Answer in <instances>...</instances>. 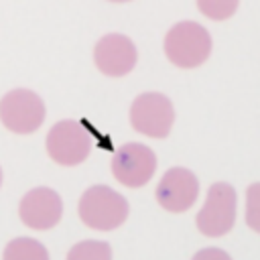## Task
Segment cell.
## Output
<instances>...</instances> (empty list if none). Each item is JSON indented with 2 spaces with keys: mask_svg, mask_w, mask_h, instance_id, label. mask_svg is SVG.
Here are the masks:
<instances>
[{
  "mask_svg": "<svg viewBox=\"0 0 260 260\" xmlns=\"http://www.w3.org/2000/svg\"><path fill=\"white\" fill-rule=\"evenodd\" d=\"M91 134L77 120H59L45 138L47 154L61 167H77L91 152Z\"/></svg>",
  "mask_w": 260,
  "mask_h": 260,
  "instance_id": "obj_4",
  "label": "cell"
},
{
  "mask_svg": "<svg viewBox=\"0 0 260 260\" xmlns=\"http://www.w3.org/2000/svg\"><path fill=\"white\" fill-rule=\"evenodd\" d=\"M47 108L43 98L26 87H16L0 98V122L14 134H32L45 122Z\"/></svg>",
  "mask_w": 260,
  "mask_h": 260,
  "instance_id": "obj_3",
  "label": "cell"
},
{
  "mask_svg": "<svg viewBox=\"0 0 260 260\" xmlns=\"http://www.w3.org/2000/svg\"><path fill=\"white\" fill-rule=\"evenodd\" d=\"M130 126L148 138H167L175 124L173 102L160 91H144L130 106Z\"/></svg>",
  "mask_w": 260,
  "mask_h": 260,
  "instance_id": "obj_6",
  "label": "cell"
},
{
  "mask_svg": "<svg viewBox=\"0 0 260 260\" xmlns=\"http://www.w3.org/2000/svg\"><path fill=\"white\" fill-rule=\"evenodd\" d=\"M154 197L165 211L183 213L191 209L199 197V179L185 167H171L160 177Z\"/></svg>",
  "mask_w": 260,
  "mask_h": 260,
  "instance_id": "obj_9",
  "label": "cell"
},
{
  "mask_svg": "<svg viewBox=\"0 0 260 260\" xmlns=\"http://www.w3.org/2000/svg\"><path fill=\"white\" fill-rule=\"evenodd\" d=\"M213 49L209 30L197 20L175 22L162 41V51L167 59L179 69H195L203 65Z\"/></svg>",
  "mask_w": 260,
  "mask_h": 260,
  "instance_id": "obj_1",
  "label": "cell"
},
{
  "mask_svg": "<svg viewBox=\"0 0 260 260\" xmlns=\"http://www.w3.org/2000/svg\"><path fill=\"white\" fill-rule=\"evenodd\" d=\"M191 260H232V256L221 248H203Z\"/></svg>",
  "mask_w": 260,
  "mask_h": 260,
  "instance_id": "obj_15",
  "label": "cell"
},
{
  "mask_svg": "<svg viewBox=\"0 0 260 260\" xmlns=\"http://www.w3.org/2000/svg\"><path fill=\"white\" fill-rule=\"evenodd\" d=\"M110 169L120 185L138 189L152 179L156 171V154L142 142H126L114 152Z\"/></svg>",
  "mask_w": 260,
  "mask_h": 260,
  "instance_id": "obj_7",
  "label": "cell"
},
{
  "mask_svg": "<svg viewBox=\"0 0 260 260\" xmlns=\"http://www.w3.org/2000/svg\"><path fill=\"white\" fill-rule=\"evenodd\" d=\"M236 213H238L236 189L225 181H217L207 189L205 203L199 209L195 223L203 236L219 238V236H225L234 228Z\"/></svg>",
  "mask_w": 260,
  "mask_h": 260,
  "instance_id": "obj_5",
  "label": "cell"
},
{
  "mask_svg": "<svg viewBox=\"0 0 260 260\" xmlns=\"http://www.w3.org/2000/svg\"><path fill=\"white\" fill-rule=\"evenodd\" d=\"M67 260H112V248L108 242L83 240L71 246Z\"/></svg>",
  "mask_w": 260,
  "mask_h": 260,
  "instance_id": "obj_12",
  "label": "cell"
},
{
  "mask_svg": "<svg viewBox=\"0 0 260 260\" xmlns=\"http://www.w3.org/2000/svg\"><path fill=\"white\" fill-rule=\"evenodd\" d=\"M0 187H2V169H0Z\"/></svg>",
  "mask_w": 260,
  "mask_h": 260,
  "instance_id": "obj_17",
  "label": "cell"
},
{
  "mask_svg": "<svg viewBox=\"0 0 260 260\" xmlns=\"http://www.w3.org/2000/svg\"><path fill=\"white\" fill-rule=\"evenodd\" d=\"M63 201L51 187H35L26 191L18 203V217L30 230H51L61 221Z\"/></svg>",
  "mask_w": 260,
  "mask_h": 260,
  "instance_id": "obj_10",
  "label": "cell"
},
{
  "mask_svg": "<svg viewBox=\"0 0 260 260\" xmlns=\"http://www.w3.org/2000/svg\"><path fill=\"white\" fill-rule=\"evenodd\" d=\"M2 260H49V252L39 240L22 236L6 244Z\"/></svg>",
  "mask_w": 260,
  "mask_h": 260,
  "instance_id": "obj_11",
  "label": "cell"
},
{
  "mask_svg": "<svg viewBox=\"0 0 260 260\" xmlns=\"http://www.w3.org/2000/svg\"><path fill=\"white\" fill-rule=\"evenodd\" d=\"M246 223L252 232L260 234V183L246 189Z\"/></svg>",
  "mask_w": 260,
  "mask_h": 260,
  "instance_id": "obj_14",
  "label": "cell"
},
{
  "mask_svg": "<svg viewBox=\"0 0 260 260\" xmlns=\"http://www.w3.org/2000/svg\"><path fill=\"white\" fill-rule=\"evenodd\" d=\"M93 65L108 77H124L138 63L134 41L122 32H108L93 45Z\"/></svg>",
  "mask_w": 260,
  "mask_h": 260,
  "instance_id": "obj_8",
  "label": "cell"
},
{
  "mask_svg": "<svg viewBox=\"0 0 260 260\" xmlns=\"http://www.w3.org/2000/svg\"><path fill=\"white\" fill-rule=\"evenodd\" d=\"M195 4H197V10L205 18L221 22V20H228L236 14L240 0H195Z\"/></svg>",
  "mask_w": 260,
  "mask_h": 260,
  "instance_id": "obj_13",
  "label": "cell"
},
{
  "mask_svg": "<svg viewBox=\"0 0 260 260\" xmlns=\"http://www.w3.org/2000/svg\"><path fill=\"white\" fill-rule=\"evenodd\" d=\"M108 2H114V4H126V2H132V0H108Z\"/></svg>",
  "mask_w": 260,
  "mask_h": 260,
  "instance_id": "obj_16",
  "label": "cell"
},
{
  "mask_svg": "<svg viewBox=\"0 0 260 260\" xmlns=\"http://www.w3.org/2000/svg\"><path fill=\"white\" fill-rule=\"evenodd\" d=\"M79 219L98 232H110L120 228L130 213L126 197L108 185H91L83 191L77 203Z\"/></svg>",
  "mask_w": 260,
  "mask_h": 260,
  "instance_id": "obj_2",
  "label": "cell"
}]
</instances>
